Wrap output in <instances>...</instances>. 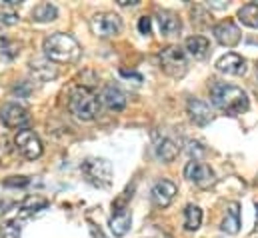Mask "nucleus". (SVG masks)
Returning <instances> with one entry per match:
<instances>
[{
	"instance_id": "21",
	"label": "nucleus",
	"mask_w": 258,
	"mask_h": 238,
	"mask_svg": "<svg viewBox=\"0 0 258 238\" xmlns=\"http://www.w3.org/2000/svg\"><path fill=\"white\" fill-rule=\"evenodd\" d=\"M58 18V8L50 2H42L32 8V20L34 22H52Z\"/></svg>"
},
{
	"instance_id": "14",
	"label": "nucleus",
	"mask_w": 258,
	"mask_h": 238,
	"mask_svg": "<svg viewBox=\"0 0 258 238\" xmlns=\"http://www.w3.org/2000/svg\"><path fill=\"white\" fill-rule=\"evenodd\" d=\"M30 74L40 82H48V80L56 78L58 70L48 58H34L30 62Z\"/></svg>"
},
{
	"instance_id": "33",
	"label": "nucleus",
	"mask_w": 258,
	"mask_h": 238,
	"mask_svg": "<svg viewBox=\"0 0 258 238\" xmlns=\"http://www.w3.org/2000/svg\"><path fill=\"white\" fill-rule=\"evenodd\" d=\"M208 6H212V8H226L228 4H224V2H208Z\"/></svg>"
},
{
	"instance_id": "5",
	"label": "nucleus",
	"mask_w": 258,
	"mask_h": 238,
	"mask_svg": "<svg viewBox=\"0 0 258 238\" xmlns=\"http://www.w3.org/2000/svg\"><path fill=\"white\" fill-rule=\"evenodd\" d=\"M160 68L172 76V78H182L186 74L188 62H186V54L180 46H166L164 50H160Z\"/></svg>"
},
{
	"instance_id": "27",
	"label": "nucleus",
	"mask_w": 258,
	"mask_h": 238,
	"mask_svg": "<svg viewBox=\"0 0 258 238\" xmlns=\"http://www.w3.org/2000/svg\"><path fill=\"white\" fill-rule=\"evenodd\" d=\"M18 22V14L12 10V6H8L6 2L0 4V26H12Z\"/></svg>"
},
{
	"instance_id": "13",
	"label": "nucleus",
	"mask_w": 258,
	"mask_h": 238,
	"mask_svg": "<svg viewBox=\"0 0 258 238\" xmlns=\"http://www.w3.org/2000/svg\"><path fill=\"white\" fill-rule=\"evenodd\" d=\"M100 98H102V102L106 104V108H110V110H114V112H120V110H124V106H126V96H124V92H122L118 86H114V84H106Z\"/></svg>"
},
{
	"instance_id": "26",
	"label": "nucleus",
	"mask_w": 258,
	"mask_h": 238,
	"mask_svg": "<svg viewBox=\"0 0 258 238\" xmlns=\"http://www.w3.org/2000/svg\"><path fill=\"white\" fill-rule=\"evenodd\" d=\"M20 234H22L20 220H8L0 226V238H20Z\"/></svg>"
},
{
	"instance_id": "20",
	"label": "nucleus",
	"mask_w": 258,
	"mask_h": 238,
	"mask_svg": "<svg viewBox=\"0 0 258 238\" xmlns=\"http://www.w3.org/2000/svg\"><path fill=\"white\" fill-rule=\"evenodd\" d=\"M48 204H50V202H48V198H44V196H40V194L26 196V198L22 200V204H20V214H22V216L36 214V212L44 210Z\"/></svg>"
},
{
	"instance_id": "9",
	"label": "nucleus",
	"mask_w": 258,
	"mask_h": 238,
	"mask_svg": "<svg viewBox=\"0 0 258 238\" xmlns=\"http://www.w3.org/2000/svg\"><path fill=\"white\" fill-rule=\"evenodd\" d=\"M0 120H2V124L6 128H18V132H20V130H24L28 126L30 114H28V110L24 106L10 102V104H4L0 108Z\"/></svg>"
},
{
	"instance_id": "6",
	"label": "nucleus",
	"mask_w": 258,
	"mask_h": 238,
	"mask_svg": "<svg viewBox=\"0 0 258 238\" xmlns=\"http://www.w3.org/2000/svg\"><path fill=\"white\" fill-rule=\"evenodd\" d=\"M90 30L98 38H112V36L120 34L122 20L114 12H98L90 18Z\"/></svg>"
},
{
	"instance_id": "16",
	"label": "nucleus",
	"mask_w": 258,
	"mask_h": 238,
	"mask_svg": "<svg viewBox=\"0 0 258 238\" xmlns=\"http://www.w3.org/2000/svg\"><path fill=\"white\" fill-rule=\"evenodd\" d=\"M156 16H158V28H160V32L164 36H174V34H178L182 30V22L174 12L160 10Z\"/></svg>"
},
{
	"instance_id": "22",
	"label": "nucleus",
	"mask_w": 258,
	"mask_h": 238,
	"mask_svg": "<svg viewBox=\"0 0 258 238\" xmlns=\"http://www.w3.org/2000/svg\"><path fill=\"white\" fill-rule=\"evenodd\" d=\"M186 50H188V54L192 58L202 60L208 54L210 44H208V40L204 36H190V38H186Z\"/></svg>"
},
{
	"instance_id": "34",
	"label": "nucleus",
	"mask_w": 258,
	"mask_h": 238,
	"mask_svg": "<svg viewBox=\"0 0 258 238\" xmlns=\"http://www.w3.org/2000/svg\"><path fill=\"white\" fill-rule=\"evenodd\" d=\"M92 234H94V238H106L100 230H96V228H92Z\"/></svg>"
},
{
	"instance_id": "24",
	"label": "nucleus",
	"mask_w": 258,
	"mask_h": 238,
	"mask_svg": "<svg viewBox=\"0 0 258 238\" xmlns=\"http://www.w3.org/2000/svg\"><path fill=\"white\" fill-rule=\"evenodd\" d=\"M202 224V210L196 204H188L184 208V226L186 230H198Z\"/></svg>"
},
{
	"instance_id": "31",
	"label": "nucleus",
	"mask_w": 258,
	"mask_h": 238,
	"mask_svg": "<svg viewBox=\"0 0 258 238\" xmlns=\"http://www.w3.org/2000/svg\"><path fill=\"white\" fill-rule=\"evenodd\" d=\"M120 76H124V78H134L138 84L142 82V76L140 74H134V72H126V70H120Z\"/></svg>"
},
{
	"instance_id": "2",
	"label": "nucleus",
	"mask_w": 258,
	"mask_h": 238,
	"mask_svg": "<svg viewBox=\"0 0 258 238\" xmlns=\"http://www.w3.org/2000/svg\"><path fill=\"white\" fill-rule=\"evenodd\" d=\"M42 50H44V56L50 62H58V64L78 62L80 54H82V48L76 42V38H72L70 34H64V32H54V34L46 36L42 42Z\"/></svg>"
},
{
	"instance_id": "23",
	"label": "nucleus",
	"mask_w": 258,
	"mask_h": 238,
	"mask_svg": "<svg viewBox=\"0 0 258 238\" xmlns=\"http://www.w3.org/2000/svg\"><path fill=\"white\" fill-rule=\"evenodd\" d=\"M238 20L248 28H258V4H254V2L244 4L238 10Z\"/></svg>"
},
{
	"instance_id": "1",
	"label": "nucleus",
	"mask_w": 258,
	"mask_h": 238,
	"mask_svg": "<svg viewBox=\"0 0 258 238\" xmlns=\"http://www.w3.org/2000/svg\"><path fill=\"white\" fill-rule=\"evenodd\" d=\"M210 98H212V104L230 114V116H238L242 112L248 110L250 102H248V94L238 88V86H232V84H224V82H216L210 90Z\"/></svg>"
},
{
	"instance_id": "25",
	"label": "nucleus",
	"mask_w": 258,
	"mask_h": 238,
	"mask_svg": "<svg viewBox=\"0 0 258 238\" xmlns=\"http://www.w3.org/2000/svg\"><path fill=\"white\" fill-rule=\"evenodd\" d=\"M18 52H20V44L18 42H14V40H10L6 36H0V58L10 60L14 56H18Z\"/></svg>"
},
{
	"instance_id": "36",
	"label": "nucleus",
	"mask_w": 258,
	"mask_h": 238,
	"mask_svg": "<svg viewBox=\"0 0 258 238\" xmlns=\"http://www.w3.org/2000/svg\"><path fill=\"white\" fill-rule=\"evenodd\" d=\"M256 70H258V66H256Z\"/></svg>"
},
{
	"instance_id": "8",
	"label": "nucleus",
	"mask_w": 258,
	"mask_h": 238,
	"mask_svg": "<svg viewBox=\"0 0 258 238\" xmlns=\"http://www.w3.org/2000/svg\"><path fill=\"white\" fill-rule=\"evenodd\" d=\"M14 144H16V148H18V152H20L24 158H28V160H36V158L42 156V142H40V138H38L32 130H28V128H24V130H20V132L16 134Z\"/></svg>"
},
{
	"instance_id": "3",
	"label": "nucleus",
	"mask_w": 258,
	"mask_h": 238,
	"mask_svg": "<svg viewBox=\"0 0 258 238\" xmlns=\"http://www.w3.org/2000/svg\"><path fill=\"white\" fill-rule=\"evenodd\" d=\"M68 108L78 120H94L100 112V100L90 88L76 86L68 96Z\"/></svg>"
},
{
	"instance_id": "19",
	"label": "nucleus",
	"mask_w": 258,
	"mask_h": 238,
	"mask_svg": "<svg viewBox=\"0 0 258 238\" xmlns=\"http://www.w3.org/2000/svg\"><path fill=\"white\" fill-rule=\"evenodd\" d=\"M180 154V146L170 140V138H162L156 142V156L162 160V162H172L176 156Z\"/></svg>"
},
{
	"instance_id": "4",
	"label": "nucleus",
	"mask_w": 258,
	"mask_h": 238,
	"mask_svg": "<svg viewBox=\"0 0 258 238\" xmlns=\"http://www.w3.org/2000/svg\"><path fill=\"white\" fill-rule=\"evenodd\" d=\"M82 176L86 178V182H90L92 186L98 188H106L110 186L112 176H114V168L106 158H86L80 166Z\"/></svg>"
},
{
	"instance_id": "28",
	"label": "nucleus",
	"mask_w": 258,
	"mask_h": 238,
	"mask_svg": "<svg viewBox=\"0 0 258 238\" xmlns=\"http://www.w3.org/2000/svg\"><path fill=\"white\" fill-rule=\"evenodd\" d=\"M138 30H140V34H150V30H152V20H150L148 16H142V18L138 20Z\"/></svg>"
},
{
	"instance_id": "18",
	"label": "nucleus",
	"mask_w": 258,
	"mask_h": 238,
	"mask_svg": "<svg viewBox=\"0 0 258 238\" xmlns=\"http://www.w3.org/2000/svg\"><path fill=\"white\" fill-rule=\"evenodd\" d=\"M186 108H188V114H190L192 122H196L198 126H206V124L212 120L210 106H208L206 102L198 100V98H190L188 104H186Z\"/></svg>"
},
{
	"instance_id": "35",
	"label": "nucleus",
	"mask_w": 258,
	"mask_h": 238,
	"mask_svg": "<svg viewBox=\"0 0 258 238\" xmlns=\"http://www.w3.org/2000/svg\"><path fill=\"white\" fill-rule=\"evenodd\" d=\"M254 230L258 232V202H256V226H254Z\"/></svg>"
},
{
	"instance_id": "10",
	"label": "nucleus",
	"mask_w": 258,
	"mask_h": 238,
	"mask_svg": "<svg viewBox=\"0 0 258 238\" xmlns=\"http://www.w3.org/2000/svg\"><path fill=\"white\" fill-rule=\"evenodd\" d=\"M212 34H214V38H216L222 46H226V48L236 46V44L240 42V38H242L240 28H238L232 20H222V22H218V24L212 28Z\"/></svg>"
},
{
	"instance_id": "29",
	"label": "nucleus",
	"mask_w": 258,
	"mask_h": 238,
	"mask_svg": "<svg viewBox=\"0 0 258 238\" xmlns=\"http://www.w3.org/2000/svg\"><path fill=\"white\" fill-rule=\"evenodd\" d=\"M30 180L26 176H12V178L4 180V186H26Z\"/></svg>"
},
{
	"instance_id": "17",
	"label": "nucleus",
	"mask_w": 258,
	"mask_h": 238,
	"mask_svg": "<svg viewBox=\"0 0 258 238\" xmlns=\"http://www.w3.org/2000/svg\"><path fill=\"white\" fill-rule=\"evenodd\" d=\"M222 232L226 234H236L240 230V204L238 202H228L226 204V214L220 224Z\"/></svg>"
},
{
	"instance_id": "7",
	"label": "nucleus",
	"mask_w": 258,
	"mask_h": 238,
	"mask_svg": "<svg viewBox=\"0 0 258 238\" xmlns=\"http://www.w3.org/2000/svg\"><path fill=\"white\" fill-rule=\"evenodd\" d=\"M184 176L190 180L192 184H196L198 188H204V190L216 184V174H214V170H212L208 164L200 162V160H190V162L184 166Z\"/></svg>"
},
{
	"instance_id": "11",
	"label": "nucleus",
	"mask_w": 258,
	"mask_h": 238,
	"mask_svg": "<svg viewBox=\"0 0 258 238\" xmlns=\"http://www.w3.org/2000/svg\"><path fill=\"white\" fill-rule=\"evenodd\" d=\"M176 192H178V188H176L174 182H170V180H158V182L152 186L150 196H152V202H154L158 208H166V206H170V202L174 200Z\"/></svg>"
},
{
	"instance_id": "12",
	"label": "nucleus",
	"mask_w": 258,
	"mask_h": 238,
	"mask_svg": "<svg viewBox=\"0 0 258 238\" xmlns=\"http://www.w3.org/2000/svg\"><path fill=\"white\" fill-rule=\"evenodd\" d=\"M216 70L230 74V76H242L246 74V60L236 52H228L216 60Z\"/></svg>"
},
{
	"instance_id": "32",
	"label": "nucleus",
	"mask_w": 258,
	"mask_h": 238,
	"mask_svg": "<svg viewBox=\"0 0 258 238\" xmlns=\"http://www.w3.org/2000/svg\"><path fill=\"white\" fill-rule=\"evenodd\" d=\"M120 6H136L140 0H116Z\"/></svg>"
},
{
	"instance_id": "30",
	"label": "nucleus",
	"mask_w": 258,
	"mask_h": 238,
	"mask_svg": "<svg viewBox=\"0 0 258 238\" xmlns=\"http://www.w3.org/2000/svg\"><path fill=\"white\" fill-rule=\"evenodd\" d=\"M12 206H14V202H12V200H0V214L8 212Z\"/></svg>"
},
{
	"instance_id": "15",
	"label": "nucleus",
	"mask_w": 258,
	"mask_h": 238,
	"mask_svg": "<svg viewBox=\"0 0 258 238\" xmlns=\"http://www.w3.org/2000/svg\"><path fill=\"white\" fill-rule=\"evenodd\" d=\"M130 224H132V214H130L128 208H122V210H114V214L110 216L108 220V226H110V232L116 238H122L130 230Z\"/></svg>"
}]
</instances>
